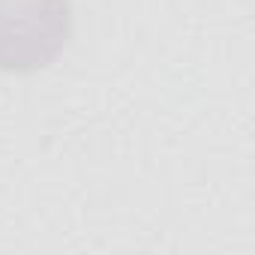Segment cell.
<instances>
[{"mask_svg":"<svg viewBox=\"0 0 255 255\" xmlns=\"http://www.w3.org/2000/svg\"><path fill=\"white\" fill-rule=\"evenodd\" d=\"M72 39L69 0H0V72L48 69Z\"/></svg>","mask_w":255,"mask_h":255,"instance_id":"obj_1","label":"cell"}]
</instances>
